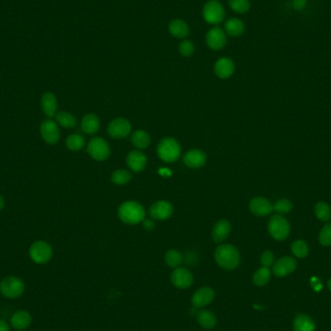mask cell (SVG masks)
I'll return each instance as SVG.
<instances>
[{"mask_svg":"<svg viewBox=\"0 0 331 331\" xmlns=\"http://www.w3.org/2000/svg\"><path fill=\"white\" fill-rule=\"evenodd\" d=\"M179 51L184 57L192 56L195 52V45L190 40H183L179 46Z\"/></svg>","mask_w":331,"mask_h":331,"instance_id":"cell-37","label":"cell"},{"mask_svg":"<svg viewBox=\"0 0 331 331\" xmlns=\"http://www.w3.org/2000/svg\"><path fill=\"white\" fill-rule=\"evenodd\" d=\"M44 141L50 145H55L60 138V132L57 124L51 119L45 120L40 127Z\"/></svg>","mask_w":331,"mask_h":331,"instance_id":"cell-14","label":"cell"},{"mask_svg":"<svg viewBox=\"0 0 331 331\" xmlns=\"http://www.w3.org/2000/svg\"><path fill=\"white\" fill-rule=\"evenodd\" d=\"M215 260L222 268L232 270L240 263L238 250L229 244H222L215 251Z\"/></svg>","mask_w":331,"mask_h":331,"instance_id":"cell-2","label":"cell"},{"mask_svg":"<svg viewBox=\"0 0 331 331\" xmlns=\"http://www.w3.org/2000/svg\"><path fill=\"white\" fill-rule=\"evenodd\" d=\"M3 206H4V200H3V198L0 196V210L3 208Z\"/></svg>","mask_w":331,"mask_h":331,"instance_id":"cell-44","label":"cell"},{"mask_svg":"<svg viewBox=\"0 0 331 331\" xmlns=\"http://www.w3.org/2000/svg\"><path fill=\"white\" fill-rule=\"evenodd\" d=\"M25 292V283L19 277L8 276L0 282V293L8 298H18Z\"/></svg>","mask_w":331,"mask_h":331,"instance_id":"cell-5","label":"cell"},{"mask_svg":"<svg viewBox=\"0 0 331 331\" xmlns=\"http://www.w3.org/2000/svg\"><path fill=\"white\" fill-rule=\"evenodd\" d=\"M230 224L228 220H219L212 229V239L216 243H221L226 240L230 232Z\"/></svg>","mask_w":331,"mask_h":331,"instance_id":"cell-19","label":"cell"},{"mask_svg":"<svg viewBox=\"0 0 331 331\" xmlns=\"http://www.w3.org/2000/svg\"><path fill=\"white\" fill-rule=\"evenodd\" d=\"M249 206H250L251 212L257 216L268 215L273 209V206L271 205V204L266 199L261 198V197L254 198L250 202Z\"/></svg>","mask_w":331,"mask_h":331,"instance_id":"cell-20","label":"cell"},{"mask_svg":"<svg viewBox=\"0 0 331 331\" xmlns=\"http://www.w3.org/2000/svg\"><path fill=\"white\" fill-rule=\"evenodd\" d=\"M245 30V26L243 22L237 18H231L225 24V32L229 36L237 37L240 36Z\"/></svg>","mask_w":331,"mask_h":331,"instance_id":"cell-28","label":"cell"},{"mask_svg":"<svg viewBox=\"0 0 331 331\" xmlns=\"http://www.w3.org/2000/svg\"><path fill=\"white\" fill-rule=\"evenodd\" d=\"M41 106L44 113L49 117H52L55 114L57 109V100L55 95L51 92H46L42 96Z\"/></svg>","mask_w":331,"mask_h":331,"instance_id":"cell-23","label":"cell"},{"mask_svg":"<svg viewBox=\"0 0 331 331\" xmlns=\"http://www.w3.org/2000/svg\"><path fill=\"white\" fill-rule=\"evenodd\" d=\"M235 70V65L233 61L229 57L219 58L214 66V71L217 76L220 78H229L232 76Z\"/></svg>","mask_w":331,"mask_h":331,"instance_id":"cell-18","label":"cell"},{"mask_svg":"<svg viewBox=\"0 0 331 331\" xmlns=\"http://www.w3.org/2000/svg\"><path fill=\"white\" fill-rule=\"evenodd\" d=\"M206 44L213 51H220L225 48L227 44V33L219 28L214 27L209 29L206 33Z\"/></svg>","mask_w":331,"mask_h":331,"instance_id":"cell-9","label":"cell"},{"mask_svg":"<svg viewBox=\"0 0 331 331\" xmlns=\"http://www.w3.org/2000/svg\"><path fill=\"white\" fill-rule=\"evenodd\" d=\"M328 287H329V289H330V291L331 292V278L329 281V283H328Z\"/></svg>","mask_w":331,"mask_h":331,"instance_id":"cell-45","label":"cell"},{"mask_svg":"<svg viewBox=\"0 0 331 331\" xmlns=\"http://www.w3.org/2000/svg\"><path fill=\"white\" fill-rule=\"evenodd\" d=\"M127 166L134 173H140L145 170L147 159L145 153L140 150H133L128 154L126 158Z\"/></svg>","mask_w":331,"mask_h":331,"instance_id":"cell-17","label":"cell"},{"mask_svg":"<svg viewBox=\"0 0 331 331\" xmlns=\"http://www.w3.org/2000/svg\"><path fill=\"white\" fill-rule=\"evenodd\" d=\"M119 219L128 225H136L145 220L146 211L140 203L128 201L118 207Z\"/></svg>","mask_w":331,"mask_h":331,"instance_id":"cell-1","label":"cell"},{"mask_svg":"<svg viewBox=\"0 0 331 331\" xmlns=\"http://www.w3.org/2000/svg\"><path fill=\"white\" fill-rule=\"evenodd\" d=\"M32 322L31 315L25 310L17 311L11 317V325L15 330L23 331L27 329Z\"/></svg>","mask_w":331,"mask_h":331,"instance_id":"cell-21","label":"cell"},{"mask_svg":"<svg viewBox=\"0 0 331 331\" xmlns=\"http://www.w3.org/2000/svg\"><path fill=\"white\" fill-rule=\"evenodd\" d=\"M100 128V120L97 115L93 113H88L83 116L81 120V129L84 133L92 135L98 132Z\"/></svg>","mask_w":331,"mask_h":331,"instance_id":"cell-24","label":"cell"},{"mask_svg":"<svg viewBox=\"0 0 331 331\" xmlns=\"http://www.w3.org/2000/svg\"><path fill=\"white\" fill-rule=\"evenodd\" d=\"M268 231L274 239L284 240L290 233V225L284 217L280 215H274L269 220Z\"/></svg>","mask_w":331,"mask_h":331,"instance_id":"cell-6","label":"cell"},{"mask_svg":"<svg viewBox=\"0 0 331 331\" xmlns=\"http://www.w3.org/2000/svg\"><path fill=\"white\" fill-rule=\"evenodd\" d=\"M165 260L166 263L172 267V268H178L179 265L182 263L183 260V257L181 255V253L176 250V249H171L169 250L166 255H165Z\"/></svg>","mask_w":331,"mask_h":331,"instance_id":"cell-31","label":"cell"},{"mask_svg":"<svg viewBox=\"0 0 331 331\" xmlns=\"http://www.w3.org/2000/svg\"><path fill=\"white\" fill-rule=\"evenodd\" d=\"M29 255L36 263H46L52 257V249L45 241H36L31 245Z\"/></svg>","mask_w":331,"mask_h":331,"instance_id":"cell-8","label":"cell"},{"mask_svg":"<svg viewBox=\"0 0 331 331\" xmlns=\"http://www.w3.org/2000/svg\"><path fill=\"white\" fill-rule=\"evenodd\" d=\"M197 321L199 325L205 330L213 329L217 324V319L214 313L209 310H202L197 315Z\"/></svg>","mask_w":331,"mask_h":331,"instance_id":"cell-26","label":"cell"},{"mask_svg":"<svg viewBox=\"0 0 331 331\" xmlns=\"http://www.w3.org/2000/svg\"><path fill=\"white\" fill-rule=\"evenodd\" d=\"M320 243L324 246L331 245V223L326 225L320 232Z\"/></svg>","mask_w":331,"mask_h":331,"instance_id":"cell-38","label":"cell"},{"mask_svg":"<svg viewBox=\"0 0 331 331\" xmlns=\"http://www.w3.org/2000/svg\"><path fill=\"white\" fill-rule=\"evenodd\" d=\"M296 268V261L292 257H283L273 265V273L276 277H284L293 273Z\"/></svg>","mask_w":331,"mask_h":331,"instance_id":"cell-13","label":"cell"},{"mask_svg":"<svg viewBox=\"0 0 331 331\" xmlns=\"http://www.w3.org/2000/svg\"><path fill=\"white\" fill-rule=\"evenodd\" d=\"M57 123L64 128H74L76 125V117L66 111H61L56 114Z\"/></svg>","mask_w":331,"mask_h":331,"instance_id":"cell-30","label":"cell"},{"mask_svg":"<svg viewBox=\"0 0 331 331\" xmlns=\"http://www.w3.org/2000/svg\"><path fill=\"white\" fill-rule=\"evenodd\" d=\"M169 31L174 37L178 39H185L190 33L188 25L180 19L173 20L169 24Z\"/></svg>","mask_w":331,"mask_h":331,"instance_id":"cell-22","label":"cell"},{"mask_svg":"<svg viewBox=\"0 0 331 331\" xmlns=\"http://www.w3.org/2000/svg\"><path fill=\"white\" fill-rule=\"evenodd\" d=\"M157 154L162 161L173 163L179 160L181 154V147L177 140L173 138H165L157 147Z\"/></svg>","mask_w":331,"mask_h":331,"instance_id":"cell-3","label":"cell"},{"mask_svg":"<svg viewBox=\"0 0 331 331\" xmlns=\"http://www.w3.org/2000/svg\"><path fill=\"white\" fill-rule=\"evenodd\" d=\"M225 15V8L218 0H209L204 4L203 17L206 23L218 25L224 21Z\"/></svg>","mask_w":331,"mask_h":331,"instance_id":"cell-4","label":"cell"},{"mask_svg":"<svg viewBox=\"0 0 331 331\" xmlns=\"http://www.w3.org/2000/svg\"><path fill=\"white\" fill-rule=\"evenodd\" d=\"M132 126L126 118L118 117L111 120L108 126V134L113 139H124L131 133Z\"/></svg>","mask_w":331,"mask_h":331,"instance_id":"cell-10","label":"cell"},{"mask_svg":"<svg viewBox=\"0 0 331 331\" xmlns=\"http://www.w3.org/2000/svg\"><path fill=\"white\" fill-rule=\"evenodd\" d=\"M87 152L96 161H104L110 154L109 144L102 138H93L87 146Z\"/></svg>","mask_w":331,"mask_h":331,"instance_id":"cell-7","label":"cell"},{"mask_svg":"<svg viewBox=\"0 0 331 331\" xmlns=\"http://www.w3.org/2000/svg\"><path fill=\"white\" fill-rule=\"evenodd\" d=\"M306 3H307L306 0H294V1H293L294 8L295 10H298V11L302 10V9L305 7Z\"/></svg>","mask_w":331,"mask_h":331,"instance_id":"cell-41","label":"cell"},{"mask_svg":"<svg viewBox=\"0 0 331 331\" xmlns=\"http://www.w3.org/2000/svg\"><path fill=\"white\" fill-rule=\"evenodd\" d=\"M294 331H315V322L307 315H298L294 321Z\"/></svg>","mask_w":331,"mask_h":331,"instance_id":"cell-27","label":"cell"},{"mask_svg":"<svg viewBox=\"0 0 331 331\" xmlns=\"http://www.w3.org/2000/svg\"><path fill=\"white\" fill-rule=\"evenodd\" d=\"M143 224H144V228L147 230H152L155 228V224L151 219H145L143 221Z\"/></svg>","mask_w":331,"mask_h":331,"instance_id":"cell-42","label":"cell"},{"mask_svg":"<svg viewBox=\"0 0 331 331\" xmlns=\"http://www.w3.org/2000/svg\"><path fill=\"white\" fill-rule=\"evenodd\" d=\"M292 252L294 253V255L297 257L303 258L308 255L309 250H308V246L304 241L302 240H297L294 241L292 245Z\"/></svg>","mask_w":331,"mask_h":331,"instance_id":"cell-36","label":"cell"},{"mask_svg":"<svg viewBox=\"0 0 331 331\" xmlns=\"http://www.w3.org/2000/svg\"><path fill=\"white\" fill-rule=\"evenodd\" d=\"M270 277H271V273H270V270L268 269V267H263L262 266L261 268L257 269L254 273L253 282H254L256 286L262 287V286H265L269 282Z\"/></svg>","mask_w":331,"mask_h":331,"instance_id":"cell-29","label":"cell"},{"mask_svg":"<svg viewBox=\"0 0 331 331\" xmlns=\"http://www.w3.org/2000/svg\"><path fill=\"white\" fill-rule=\"evenodd\" d=\"M150 136L147 132L144 130L135 131L131 137L132 145L139 149H145L148 147L150 145Z\"/></svg>","mask_w":331,"mask_h":331,"instance_id":"cell-25","label":"cell"},{"mask_svg":"<svg viewBox=\"0 0 331 331\" xmlns=\"http://www.w3.org/2000/svg\"><path fill=\"white\" fill-rule=\"evenodd\" d=\"M292 208H293V204L289 200H280L273 205V209L279 214L288 213L292 210Z\"/></svg>","mask_w":331,"mask_h":331,"instance_id":"cell-39","label":"cell"},{"mask_svg":"<svg viewBox=\"0 0 331 331\" xmlns=\"http://www.w3.org/2000/svg\"><path fill=\"white\" fill-rule=\"evenodd\" d=\"M174 214L173 204L167 201L156 202L149 208V215L154 220H167Z\"/></svg>","mask_w":331,"mask_h":331,"instance_id":"cell-11","label":"cell"},{"mask_svg":"<svg viewBox=\"0 0 331 331\" xmlns=\"http://www.w3.org/2000/svg\"><path fill=\"white\" fill-rule=\"evenodd\" d=\"M84 139L77 134L70 135L66 140L67 147L72 151H78L84 147Z\"/></svg>","mask_w":331,"mask_h":331,"instance_id":"cell-32","label":"cell"},{"mask_svg":"<svg viewBox=\"0 0 331 331\" xmlns=\"http://www.w3.org/2000/svg\"><path fill=\"white\" fill-rule=\"evenodd\" d=\"M315 213L317 217L324 222L329 221L331 218V209L329 204L326 203H319L315 207Z\"/></svg>","mask_w":331,"mask_h":331,"instance_id":"cell-33","label":"cell"},{"mask_svg":"<svg viewBox=\"0 0 331 331\" xmlns=\"http://www.w3.org/2000/svg\"><path fill=\"white\" fill-rule=\"evenodd\" d=\"M274 262V255L271 251H264L260 256V263L263 267H269Z\"/></svg>","mask_w":331,"mask_h":331,"instance_id":"cell-40","label":"cell"},{"mask_svg":"<svg viewBox=\"0 0 331 331\" xmlns=\"http://www.w3.org/2000/svg\"><path fill=\"white\" fill-rule=\"evenodd\" d=\"M0 331H10L8 324L3 320H0Z\"/></svg>","mask_w":331,"mask_h":331,"instance_id":"cell-43","label":"cell"},{"mask_svg":"<svg viewBox=\"0 0 331 331\" xmlns=\"http://www.w3.org/2000/svg\"><path fill=\"white\" fill-rule=\"evenodd\" d=\"M132 179V175L125 170H117L112 173L111 181L117 185H124Z\"/></svg>","mask_w":331,"mask_h":331,"instance_id":"cell-35","label":"cell"},{"mask_svg":"<svg viewBox=\"0 0 331 331\" xmlns=\"http://www.w3.org/2000/svg\"><path fill=\"white\" fill-rule=\"evenodd\" d=\"M184 164L191 169L202 168L206 163V155L201 149H191L183 156Z\"/></svg>","mask_w":331,"mask_h":331,"instance_id":"cell-16","label":"cell"},{"mask_svg":"<svg viewBox=\"0 0 331 331\" xmlns=\"http://www.w3.org/2000/svg\"><path fill=\"white\" fill-rule=\"evenodd\" d=\"M215 297V293L211 288L204 287L199 289L192 296V305L194 308H202L210 304Z\"/></svg>","mask_w":331,"mask_h":331,"instance_id":"cell-15","label":"cell"},{"mask_svg":"<svg viewBox=\"0 0 331 331\" xmlns=\"http://www.w3.org/2000/svg\"><path fill=\"white\" fill-rule=\"evenodd\" d=\"M171 281L176 288L185 290L192 286L194 278L192 273L188 269L183 267H178L176 270L173 271L171 275Z\"/></svg>","mask_w":331,"mask_h":331,"instance_id":"cell-12","label":"cell"},{"mask_svg":"<svg viewBox=\"0 0 331 331\" xmlns=\"http://www.w3.org/2000/svg\"><path fill=\"white\" fill-rule=\"evenodd\" d=\"M230 9L238 14H243L249 11L250 1L249 0H229Z\"/></svg>","mask_w":331,"mask_h":331,"instance_id":"cell-34","label":"cell"}]
</instances>
